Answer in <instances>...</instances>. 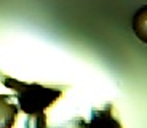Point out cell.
Returning <instances> with one entry per match:
<instances>
[{"label":"cell","instance_id":"obj_2","mask_svg":"<svg viewBox=\"0 0 147 128\" xmlns=\"http://www.w3.org/2000/svg\"><path fill=\"white\" fill-rule=\"evenodd\" d=\"M74 125L75 128H123L120 119L117 117L115 107L110 102L102 109H93L91 119L88 122L83 119H75Z\"/></svg>","mask_w":147,"mask_h":128},{"label":"cell","instance_id":"obj_3","mask_svg":"<svg viewBox=\"0 0 147 128\" xmlns=\"http://www.w3.org/2000/svg\"><path fill=\"white\" fill-rule=\"evenodd\" d=\"M11 98L10 95H0V128H13L18 117L19 107L10 102Z\"/></svg>","mask_w":147,"mask_h":128},{"label":"cell","instance_id":"obj_4","mask_svg":"<svg viewBox=\"0 0 147 128\" xmlns=\"http://www.w3.org/2000/svg\"><path fill=\"white\" fill-rule=\"evenodd\" d=\"M131 27L134 35L139 39L142 43H147V5L141 7L134 13L131 21Z\"/></svg>","mask_w":147,"mask_h":128},{"label":"cell","instance_id":"obj_1","mask_svg":"<svg viewBox=\"0 0 147 128\" xmlns=\"http://www.w3.org/2000/svg\"><path fill=\"white\" fill-rule=\"evenodd\" d=\"M0 82L7 88L15 90L18 98V107L30 119H34L32 128H47L45 109L51 106L58 98H61L63 95L61 88L43 87L38 83H26L2 72H0Z\"/></svg>","mask_w":147,"mask_h":128}]
</instances>
